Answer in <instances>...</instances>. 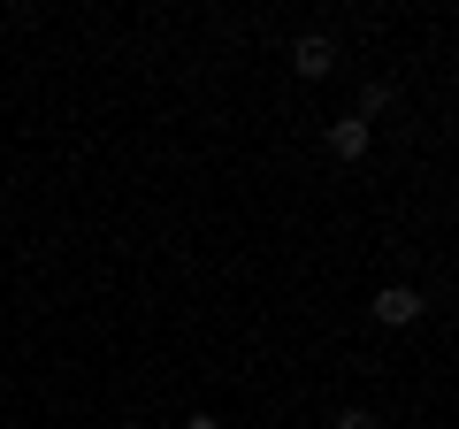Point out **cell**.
I'll list each match as a JSON object with an SVG mask.
<instances>
[{
  "mask_svg": "<svg viewBox=\"0 0 459 429\" xmlns=\"http://www.w3.org/2000/svg\"><path fill=\"white\" fill-rule=\"evenodd\" d=\"M322 146H329V162H368V146H376V123L368 116H337V123H322Z\"/></svg>",
  "mask_w": 459,
  "mask_h": 429,
  "instance_id": "cell-1",
  "label": "cell"
},
{
  "mask_svg": "<svg viewBox=\"0 0 459 429\" xmlns=\"http://www.w3.org/2000/svg\"><path fill=\"white\" fill-rule=\"evenodd\" d=\"M421 314H429V299L413 292V284H383V292H376V322H383V330H413Z\"/></svg>",
  "mask_w": 459,
  "mask_h": 429,
  "instance_id": "cell-2",
  "label": "cell"
},
{
  "mask_svg": "<svg viewBox=\"0 0 459 429\" xmlns=\"http://www.w3.org/2000/svg\"><path fill=\"white\" fill-rule=\"evenodd\" d=\"M291 69H299V77H329V69H337V39H329V31H307V39H291Z\"/></svg>",
  "mask_w": 459,
  "mask_h": 429,
  "instance_id": "cell-3",
  "label": "cell"
},
{
  "mask_svg": "<svg viewBox=\"0 0 459 429\" xmlns=\"http://www.w3.org/2000/svg\"><path fill=\"white\" fill-rule=\"evenodd\" d=\"M329 429H383V414L376 407H337V422Z\"/></svg>",
  "mask_w": 459,
  "mask_h": 429,
  "instance_id": "cell-4",
  "label": "cell"
},
{
  "mask_svg": "<svg viewBox=\"0 0 459 429\" xmlns=\"http://www.w3.org/2000/svg\"><path fill=\"white\" fill-rule=\"evenodd\" d=\"M184 429H222V414H192V422H184Z\"/></svg>",
  "mask_w": 459,
  "mask_h": 429,
  "instance_id": "cell-5",
  "label": "cell"
}]
</instances>
